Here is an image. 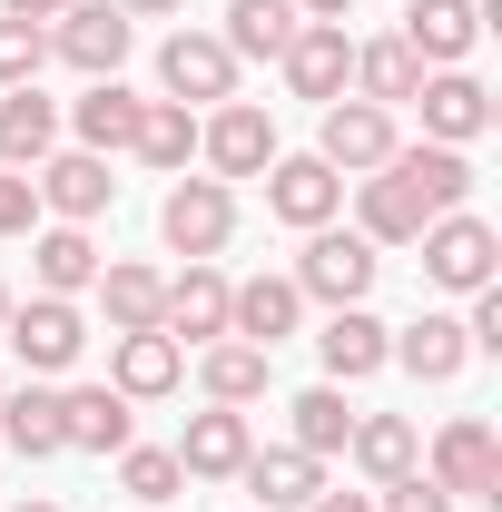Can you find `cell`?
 I'll return each instance as SVG.
<instances>
[{
    "instance_id": "cell-24",
    "label": "cell",
    "mask_w": 502,
    "mask_h": 512,
    "mask_svg": "<svg viewBox=\"0 0 502 512\" xmlns=\"http://www.w3.org/2000/svg\"><path fill=\"white\" fill-rule=\"evenodd\" d=\"M158 335H178V345H217L227 335V276H217V256L188 266V276H168V316Z\"/></svg>"
},
{
    "instance_id": "cell-41",
    "label": "cell",
    "mask_w": 502,
    "mask_h": 512,
    "mask_svg": "<svg viewBox=\"0 0 502 512\" xmlns=\"http://www.w3.org/2000/svg\"><path fill=\"white\" fill-rule=\"evenodd\" d=\"M0 10H10V20H60L69 0H0Z\"/></svg>"
},
{
    "instance_id": "cell-35",
    "label": "cell",
    "mask_w": 502,
    "mask_h": 512,
    "mask_svg": "<svg viewBox=\"0 0 502 512\" xmlns=\"http://www.w3.org/2000/svg\"><path fill=\"white\" fill-rule=\"evenodd\" d=\"M178 483H188V473H178L168 444H119V493H138V503L158 512V503H178Z\"/></svg>"
},
{
    "instance_id": "cell-36",
    "label": "cell",
    "mask_w": 502,
    "mask_h": 512,
    "mask_svg": "<svg viewBox=\"0 0 502 512\" xmlns=\"http://www.w3.org/2000/svg\"><path fill=\"white\" fill-rule=\"evenodd\" d=\"M40 60H50V20H10L0 10V89H30Z\"/></svg>"
},
{
    "instance_id": "cell-17",
    "label": "cell",
    "mask_w": 502,
    "mask_h": 512,
    "mask_svg": "<svg viewBox=\"0 0 502 512\" xmlns=\"http://www.w3.org/2000/svg\"><path fill=\"white\" fill-rule=\"evenodd\" d=\"M384 345H394V325L365 316V306H335V316L315 325V365H325V384H365V375H384Z\"/></svg>"
},
{
    "instance_id": "cell-40",
    "label": "cell",
    "mask_w": 502,
    "mask_h": 512,
    "mask_svg": "<svg viewBox=\"0 0 502 512\" xmlns=\"http://www.w3.org/2000/svg\"><path fill=\"white\" fill-rule=\"evenodd\" d=\"M306 512H375V493H335V483H325V493H315Z\"/></svg>"
},
{
    "instance_id": "cell-8",
    "label": "cell",
    "mask_w": 502,
    "mask_h": 512,
    "mask_svg": "<svg viewBox=\"0 0 502 512\" xmlns=\"http://www.w3.org/2000/svg\"><path fill=\"white\" fill-rule=\"evenodd\" d=\"M394 148H404V138H394V109H375V99H325V119H315V158H325L335 178H375Z\"/></svg>"
},
{
    "instance_id": "cell-45",
    "label": "cell",
    "mask_w": 502,
    "mask_h": 512,
    "mask_svg": "<svg viewBox=\"0 0 502 512\" xmlns=\"http://www.w3.org/2000/svg\"><path fill=\"white\" fill-rule=\"evenodd\" d=\"M20 512H60V503H20Z\"/></svg>"
},
{
    "instance_id": "cell-12",
    "label": "cell",
    "mask_w": 502,
    "mask_h": 512,
    "mask_svg": "<svg viewBox=\"0 0 502 512\" xmlns=\"http://www.w3.org/2000/svg\"><path fill=\"white\" fill-rule=\"evenodd\" d=\"M414 109H424V138H434V148H473V138L493 128V89H483L473 69H424Z\"/></svg>"
},
{
    "instance_id": "cell-16",
    "label": "cell",
    "mask_w": 502,
    "mask_h": 512,
    "mask_svg": "<svg viewBox=\"0 0 502 512\" xmlns=\"http://www.w3.org/2000/svg\"><path fill=\"white\" fill-rule=\"evenodd\" d=\"M60 434H69V453H119V444H138V404L119 384H60Z\"/></svg>"
},
{
    "instance_id": "cell-32",
    "label": "cell",
    "mask_w": 502,
    "mask_h": 512,
    "mask_svg": "<svg viewBox=\"0 0 502 512\" xmlns=\"http://www.w3.org/2000/svg\"><path fill=\"white\" fill-rule=\"evenodd\" d=\"M296 30H306V10H296V0H227V30H217V40H227L237 60H286V40H296Z\"/></svg>"
},
{
    "instance_id": "cell-37",
    "label": "cell",
    "mask_w": 502,
    "mask_h": 512,
    "mask_svg": "<svg viewBox=\"0 0 502 512\" xmlns=\"http://www.w3.org/2000/svg\"><path fill=\"white\" fill-rule=\"evenodd\" d=\"M0 237H40V188H30V168H0Z\"/></svg>"
},
{
    "instance_id": "cell-14",
    "label": "cell",
    "mask_w": 502,
    "mask_h": 512,
    "mask_svg": "<svg viewBox=\"0 0 502 512\" xmlns=\"http://www.w3.org/2000/svg\"><path fill=\"white\" fill-rule=\"evenodd\" d=\"M286 89H296V99H315V109H325V99H345V79H355V40H345V20H306V30H296V40H286Z\"/></svg>"
},
{
    "instance_id": "cell-19",
    "label": "cell",
    "mask_w": 502,
    "mask_h": 512,
    "mask_svg": "<svg viewBox=\"0 0 502 512\" xmlns=\"http://www.w3.org/2000/svg\"><path fill=\"white\" fill-rule=\"evenodd\" d=\"M109 384L128 404H158V394L188 384V345L178 335H109Z\"/></svg>"
},
{
    "instance_id": "cell-39",
    "label": "cell",
    "mask_w": 502,
    "mask_h": 512,
    "mask_svg": "<svg viewBox=\"0 0 502 512\" xmlns=\"http://www.w3.org/2000/svg\"><path fill=\"white\" fill-rule=\"evenodd\" d=\"M463 335H473V355H502V286H483V296H473Z\"/></svg>"
},
{
    "instance_id": "cell-7",
    "label": "cell",
    "mask_w": 502,
    "mask_h": 512,
    "mask_svg": "<svg viewBox=\"0 0 502 512\" xmlns=\"http://www.w3.org/2000/svg\"><path fill=\"white\" fill-rule=\"evenodd\" d=\"M158 89H168L178 109H227V99H237V50H227L217 30H168V40H158Z\"/></svg>"
},
{
    "instance_id": "cell-44",
    "label": "cell",
    "mask_w": 502,
    "mask_h": 512,
    "mask_svg": "<svg viewBox=\"0 0 502 512\" xmlns=\"http://www.w3.org/2000/svg\"><path fill=\"white\" fill-rule=\"evenodd\" d=\"M10 306H20V296H10V286H0V325H10Z\"/></svg>"
},
{
    "instance_id": "cell-31",
    "label": "cell",
    "mask_w": 502,
    "mask_h": 512,
    "mask_svg": "<svg viewBox=\"0 0 502 512\" xmlns=\"http://www.w3.org/2000/svg\"><path fill=\"white\" fill-rule=\"evenodd\" d=\"M128 158H148L158 178H188V168H197V109L148 99V109H138V138H128Z\"/></svg>"
},
{
    "instance_id": "cell-27",
    "label": "cell",
    "mask_w": 502,
    "mask_h": 512,
    "mask_svg": "<svg viewBox=\"0 0 502 512\" xmlns=\"http://www.w3.org/2000/svg\"><path fill=\"white\" fill-rule=\"evenodd\" d=\"M50 148H60V99H40V79L0 89V168H40Z\"/></svg>"
},
{
    "instance_id": "cell-5",
    "label": "cell",
    "mask_w": 502,
    "mask_h": 512,
    "mask_svg": "<svg viewBox=\"0 0 502 512\" xmlns=\"http://www.w3.org/2000/svg\"><path fill=\"white\" fill-rule=\"evenodd\" d=\"M158 237H168V256L207 266V256L237 237V188L227 178H178V188L158 197Z\"/></svg>"
},
{
    "instance_id": "cell-18",
    "label": "cell",
    "mask_w": 502,
    "mask_h": 512,
    "mask_svg": "<svg viewBox=\"0 0 502 512\" xmlns=\"http://www.w3.org/2000/svg\"><path fill=\"white\" fill-rule=\"evenodd\" d=\"M394 40L424 69H463V50L483 40V10H473V0H404V30H394Z\"/></svg>"
},
{
    "instance_id": "cell-1",
    "label": "cell",
    "mask_w": 502,
    "mask_h": 512,
    "mask_svg": "<svg viewBox=\"0 0 502 512\" xmlns=\"http://www.w3.org/2000/svg\"><path fill=\"white\" fill-rule=\"evenodd\" d=\"M384 276V247H365V237H345V227H306V256H296V296L306 306H365Z\"/></svg>"
},
{
    "instance_id": "cell-25",
    "label": "cell",
    "mask_w": 502,
    "mask_h": 512,
    "mask_svg": "<svg viewBox=\"0 0 502 512\" xmlns=\"http://www.w3.org/2000/svg\"><path fill=\"white\" fill-rule=\"evenodd\" d=\"M0 444L20 453V463H50V453H69L60 434V384H20V394H0Z\"/></svg>"
},
{
    "instance_id": "cell-46",
    "label": "cell",
    "mask_w": 502,
    "mask_h": 512,
    "mask_svg": "<svg viewBox=\"0 0 502 512\" xmlns=\"http://www.w3.org/2000/svg\"><path fill=\"white\" fill-rule=\"evenodd\" d=\"M0 394H10V384H0Z\"/></svg>"
},
{
    "instance_id": "cell-28",
    "label": "cell",
    "mask_w": 502,
    "mask_h": 512,
    "mask_svg": "<svg viewBox=\"0 0 502 512\" xmlns=\"http://www.w3.org/2000/svg\"><path fill=\"white\" fill-rule=\"evenodd\" d=\"M138 89H119V79H89V99H69V128H79V148L89 158H119L128 138H138Z\"/></svg>"
},
{
    "instance_id": "cell-43",
    "label": "cell",
    "mask_w": 502,
    "mask_h": 512,
    "mask_svg": "<svg viewBox=\"0 0 502 512\" xmlns=\"http://www.w3.org/2000/svg\"><path fill=\"white\" fill-rule=\"evenodd\" d=\"M296 10H306V20H345L355 0H296Z\"/></svg>"
},
{
    "instance_id": "cell-38",
    "label": "cell",
    "mask_w": 502,
    "mask_h": 512,
    "mask_svg": "<svg viewBox=\"0 0 502 512\" xmlns=\"http://www.w3.org/2000/svg\"><path fill=\"white\" fill-rule=\"evenodd\" d=\"M375 512H453V493H434L424 473H404V483H384V493H375Z\"/></svg>"
},
{
    "instance_id": "cell-29",
    "label": "cell",
    "mask_w": 502,
    "mask_h": 512,
    "mask_svg": "<svg viewBox=\"0 0 502 512\" xmlns=\"http://www.w3.org/2000/svg\"><path fill=\"white\" fill-rule=\"evenodd\" d=\"M99 306H109V335H158V316H168V276L158 266H99Z\"/></svg>"
},
{
    "instance_id": "cell-26",
    "label": "cell",
    "mask_w": 502,
    "mask_h": 512,
    "mask_svg": "<svg viewBox=\"0 0 502 512\" xmlns=\"http://www.w3.org/2000/svg\"><path fill=\"white\" fill-rule=\"evenodd\" d=\"M256 493V512H306L315 493H325V463L315 453H296V444H276V453H247V473H237Z\"/></svg>"
},
{
    "instance_id": "cell-4",
    "label": "cell",
    "mask_w": 502,
    "mask_h": 512,
    "mask_svg": "<svg viewBox=\"0 0 502 512\" xmlns=\"http://www.w3.org/2000/svg\"><path fill=\"white\" fill-rule=\"evenodd\" d=\"M10 355L30 365L40 384H60L79 355H89V316H79V296H30V306H10Z\"/></svg>"
},
{
    "instance_id": "cell-10",
    "label": "cell",
    "mask_w": 502,
    "mask_h": 512,
    "mask_svg": "<svg viewBox=\"0 0 502 512\" xmlns=\"http://www.w3.org/2000/svg\"><path fill=\"white\" fill-rule=\"evenodd\" d=\"M197 158H207V178H266L286 148H276V119L256 99H227V109L197 119Z\"/></svg>"
},
{
    "instance_id": "cell-30",
    "label": "cell",
    "mask_w": 502,
    "mask_h": 512,
    "mask_svg": "<svg viewBox=\"0 0 502 512\" xmlns=\"http://www.w3.org/2000/svg\"><path fill=\"white\" fill-rule=\"evenodd\" d=\"M99 266H109V256L89 247V227H40V237H30V276H40V296H89Z\"/></svg>"
},
{
    "instance_id": "cell-3",
    "label": "cell",
    "mask_w": 502,
    "mask_h": 512,
    "mask_svg": "<svg viewBox=\"0 0 502 512\" xmlns=\"http://www.w3.org/2000/svg\"><path fill=\"white\" fill-rule=\"evenodd\" d=\"M424 276H434L443 296H483V286H502V237L473 217V207H453V217H434L424 237Z\"/></svg>"
},
{
    "instance_id": "cell-6",
    "label": "cell",
    "mask_w": 502,
    "mask_h": 512,
    "mask_svg": "<svg viewBox=\"0 0 502 512\" xmlns=\"http://www.w3.org/2000/svg\"><path fill=\"white\" fill-rule=\"evenodd\" d=\"M355 217H365V227H355L365 247H414V237L434 227L443 207H434V197H424V178H414V158L394 148V158H384L375 178H365V197H355Z\"/></svg>"
},
{
    "instance_id": "cell-20",
    "label": "cell",
    "mask_w": 502,
    "mask_h": 512,
    "mask_svg": "<svg viewBox=\"0 0 502 512\" xmlns=\"http://www.w3.org/2000/svg\"><path fill=\"white\" fill-rule=\"evenodd\" d=\"M266 207H276L286 227H335V207H345V178H335L315 148H306V158H276V168H266Z\"/></svg>"
},
{
    "instance_id": "cell-34",
    "label": "cell",
    "mask_w": 502,
    "mask_h": 512,
    "mask_svg": "<svg viewBox=\"0 0 502 512\" xmlns=\"http://www.w3.org/2000/svg\"><path fill=\"white\" fill-rule=\"evenodd\" d=\"M286 414H296V453H315V463H325V453H345V434H355V404H345V384H306Z\"/></svg>"
},
{
    "instance_id": "cell-33",
    "label": "cell",
    "mask_w": 502,
    "mask_h": 512,
    "mask_svg": "<svg viewBox=\"0 0 502 512\" xmlns=\"http://www.w3.org/2000/svg\"><path fill=\"white\" fill-rule=\"evenodd\" d=\"M355 99H375V109H404L414 89H424V60L404 50V40H355V79H345Z\"/></svg>"
},
{
    "instance_id": "cell-13",
    "label": "cell",
    "mask_w": 502,
    "mask_h": 512,
    "mask_svg": "<svg viewBox=\"0 0 502 512\" xmlns=\"http://www.w3.org/2000/svg\"><path fill=\"white\" fill-rule=\"evenodd\" d=\"M30 188H40V207H50L60 227H89V217H109L119 178H109V158H89V148H60V158H40V168H30Z\"/></svg>"
},
{
    "instance_id": "cell-9",
    "label": "cell",
    "mask_w": 502,
    "mask_h": 512,
    "mask_svg": "<svg viewBox=\"0 0 502 512\" xmlns=\"http://www.w3.org/2000/svg\"><path fill=\"white\" fill-rule=\"evenodd\" d=\"M128 40H138V20H128L119 0H69L60 20H50V60H69L79 79H119Z\"/></svg>"
},
{
    "instance_id": "cell-11",
    "label": "cell",
    "mask_w": 502,
    "mask_h": 512,
    "mask_svg": "<svg viewBox=\"0 0 502 512\" xmlns=\"http://www.w3.org/2000/svg\"><path fill=\"white\" fill-rule=\"evenodd\" d=\"M178 473L188 483H237L247 473V453H256V424H247V404H207V414H188V434H178Z\"/></svg>"
},
{
    "instance_id": "cell-21",
    "label": "cell",
    "mask_w": 502,
    "mask_h": 512,
    "mask_svg": "<svg viewBox=\"0 0 502 512\" xmlns=\"http://www.w3.org/2000/svg\"><path fill=\"white\" fill-rule=\"evenodd\" d=\"M384 365H404L414 384H453L463 365H473V335H463V316H414L394 345H384Z\"/></svg>"
},
{
    "instance_id": "cell-42",
    "label": "cell",
    "mask_w": 502,
    "mask_h": 512,
    "mask_svg": "<svg viewBox=\"0 0 502 512\" xmlns=\"http://www.w3.org/2000/svg\"><path fill=\"white\" fill-rule=\"evenodd\" d=\"M128 20H178V10H188V0H119Z\"/></svg>"
},
{
    "instance_id": "cell-15",
    "label": "cell",
    "mask_w": 502,
    "mask_h": 512,
    "mask_svg": "<svg viewBox=\"0 0 502 512\" xmlns=\"http://www.w3.org/2000/svg\"><path fill=\"white\" fill-rule=\"evenodd\" d=\"M296 325H306L296 276H247V286H227V335H237V345H266V355H276Z\"/></svg>"
},
{
    "instance_id": "cell-22",
    "label": "cell",
    "mask_w": 502,
    "mask_h": 512,
    "mask_svg": "<svg viewBox=\"0 0 502 512\" xmlns=\"http://www.w3.org/2000/svg\"><path fill=\"white\" fill-rule=\"evenodd\" d=\"M345 463L365 473V483H404L414 463H424V434H414V414H355V434H345Z\"/></svg>"
},
{
    "instance_id": "cell-2",
    "label": "cell",
    "mask_w": 502,
    "mask_h": 512,
    "mask_svg": "<svg viewBox=\"0 0 502 512\" xmlns=\"http://www.w3.org/2000/svg\"><path fill=\"white\" fill-rule=\"evenodd\" d=\"M414 473H424L434 493H453V503H502V444H493V424H483V414H453Z\"/></svg>"
},
{
    "instance_id": "cell-23",
    "label": "cell",
    "mask_w": 502,
    "mask_h": 512,
    "mask_svg": "<svg viewBox=\"0 0 502 512\" xmlns=\"http://www.w3.org/2000/svg\"><path fill=\"white\" fill-rule=\"evenodd\" d=\"M197 384H207V404H266L276 394V355L217 335V345H197Z\"/></svg>"
}]
</instances>
